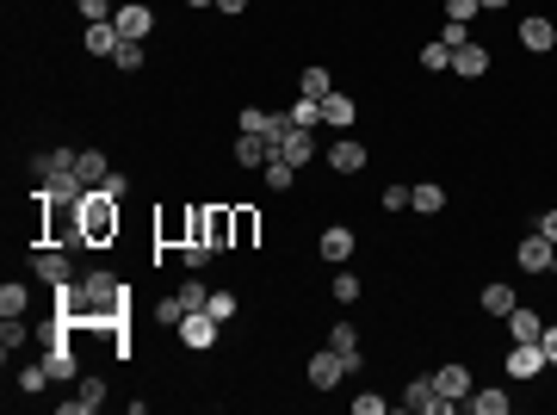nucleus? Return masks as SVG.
<instances>
[{
  "mask_svg": "<svg viewBox=\"0 0 557 415\" xmlns=\"http://www.w3.org/2000/svg\"><path fill=\"white\" fill-rule=\"evenodd\" d=\"M81 236H87V248H106V242L118 236V199H112V192L93 186V192L81 199Z\"/></svg>",
  "mask_w": 557,
  "mask_h": 415,
  "instance_id": "f257e3e1",
  "label": "nucleus"
},
{
  "mask_svg": "<svg viewBox=\"0 0 557 415\" xmlns=\"http://www.w3.org/2000/svg\"><path fill=\"white\" fill-rule=\"evenodd\" d=\"M44 366H50V378H56V385H69V378H75V347H69V322H62V316H56V329H50Z\"/></svg>",
  "mask_w": 557,
  "mask_h": 415,
  "instance_id": "f03ea898",
  "label": "nucleus"
},
{
  "mask_svg": "<svg viewBox=\"0 0 557 415\" xmlns=\"http://www.w3.org/2000/svg\"><path fill=\"white\" fill-rule=\"evenodd\" d=\"M205 242H211L217 255L236 248V211H230V205H211V211H205Z\"/></svg>",
  "mask_w": 557,
  "mask_h": 415,
  "instance_id": "7ed1b4c3",
  "label": "nucleus"
},
{
  "mask_svg": "<svg viewBox=\"0 0 557 415\" xmlns=\"http://www.w3.org/2000/svg\"><path fill=\"white\" fill-rule=\"evenodd\" d=\"M180 341L186 347H217V316L211 310H186L180 316Z\"/></svg>",
  "mask_w": 557,
  "mask_h": 415,
  "instance_id": "20e7f679",
  "label": "nucleus"
},
{
  "mask_svg": "<svg viewBox=\"0 0 557 415\" xmlns=\"http://www.w3.org/2000/svg\"><path fill=\"white\" fill-rule=\"evenodd\" d=\"M545 372V347L539 341H514L508 347V378H539Z\"/></svg>",
  "mask_w": 557,
  "mask_h": 415,
  "instance_id": "39448f33",
  "label": "nucleus"
},
{
  "mask_svg": "<svg viewBox=\"0 0 557 415\" xmlns=\"http://www.w3.org/2000/svg\"><path fill=\"white\" fill-rule=\"evenodd\" d=\"M341 378H347V360H341L335 347H322V354H310V385H316V391H335Z\"/></svg>",
  "mask_w": 557,
  "mask_h": 415,
  "instance_id": "423d86ee",
  "label": "nucleus"
},
{
  "mask_svg": "<svg viewBox=\"0 0 557 415\" xmlns=\"http://www.w3.org/2000/svg\"><path fill=\"white\" fill-rule=\"evenodd\" d=\"M514 261H521V273H552L557 242H545V236H527V242L514 248Z\"/></svg>",
  "mask_w": 557,
  "mask_h": 415,
  "instance_id": "0eeeda50",
  "label": "nucleus"
},
{
  "mask_svg": "<svg viewBox=\"0 0 557 415\" xmlns=\"http://www.w3.org/2000/svg\"><path fill=\"white\" fill-rule=\"evenodd\" d=\"M112 25H118V37H131V44H142V37L155 31V12L131 0V6H118V12H112Z\"/></svg>",
  "mask_w": 557,
  "mask_h": 415,
  "instance_id": "6e6552de",
  "label": "nucleus"
},
{
  "mask_svg": "<svg viewBox=\"0 0 557 415\" xmlns=\"http://www.w3.org/2000/svg\"><path fill=\"white\" fill-rule=\"evenodd\" d=\"M75 155H81V149H50V155H37V180H44V186L75 180Z\"/></svg>",
  "mask_w": 557,
  "mask_h": 415,
  "instance_id": "1a4fd4ad",
  "label": "nucleus"
},
{
  "mask_svg": "<svg viewBox=\"0 0 557 415\" xmlns=\"http://www.w3.org/2000/svg\"><path fill=\"white\" fill-rule=\"evenodd\" d=\"M31 273L44 279V285H69V279H75V267H69V255H56V248H37Z\"/></svg>",
  "mask_w": 557,
  "mask_h": 415,
  "instance_id": "9d476101",
  "label": "nucleus"
},
{
  "mask_svg": "<svg viewBox=\"0 0 557 415\" xmlns=\"http://www.w3.org/2000/svg\"><path fill=\"white\" fill-rule=\"evenodd\" d=\"M106 174H112V161H106L100 149H81V155H75V180H81L87 192H93V186H106Z\"/></svg>",
  "mask_w": 557,
  "mask_h": 415,
  "instance_id": "9b49d317",
  "label": "nucleus"
},
{
  "mask_svg": "<svg viewBox=\"0 0 557 415\" xmlns=\"http://www.w3.org/2000/svg\"><path fill=\"white\" fill-rule=\"evenodd\" d=\"M273 155H278V161H291V167H303V161L316 155V142H310V131H297V125H291V131L278 137V149H273Z\"/></svg>",
  "mask_w": 557,
  "mask_h": 415,
  "instance_id": "f8f14e48",
  "label": "nucleus"
},
{
  "mask_svg": "<svg viewBox=\"0 0 557 415\" xmlns=\"http://www.w3.org/2000/svg\"><path fill=\"white\" fill-rule=\"evenodd\" d=\"M452 69H458L464 81L489 75V44H464V50H452Z\"/></svg>",
  "mask_w": 557,
  "mask_h": 415,
  "instance_id": "ddd939ff",
  "label": "nucleus"
},
{
  "mask_svg": "<svg viewBox=\"0 0 557 415\" xmlns=\"http://www.w3.org/2000/svg\"><path fill=\"white\" fill-rule=\"evenodd\" d=\"M353 248H359V242H353L347 224H328V230H322V261H353Z\"/></svg>",
  "mask_w": 557,
  "mask_h": 415,
  "instance_id": "4468645a",
  "label": "nucleus"
},
{
  "mask_svg": "<svg viewBox=\"0 0 557 415\" xmlns=\"http://www.w3.org/2000/svg\"><path fill=\"white\" fill-rule=\"evenodd\" d=\"M508 335H514V341H539V335H545V316L527 310V304H514V310H508Z\"/></svg>",
  "mask_w": 557,
  "mask_h": 415,
  "instance_id": "2eb2a0df",
  "label": "nucleus"
},
{
  "mask_svg": "<svg viewBox=\"0 0 557 415\" xmlns=\"http://www.w3.org/2000/svg\"><path fill=\"white\" fill-rule=\"evenodd\" d=\"M433 391L452 397V403H464V397H471V372H464V366H440V372H433Z\"/></svg>",
  "mask_w": 557,
  "mask_h": 415,
  "instance_id": "dca6fc26",
  "label": "nucleus"
},
{
  "mask_svg": "<svg viewBox=\"0 0 557 415\" xmlns=\"http://www.w3.org/2000/svg\"><path fill=\"white\" fill-rule=\"evenodd\" d=\"M100 403H106V385H100V378H81V391L62 397V410H69V415H93Z\"/></svg>",
  "mask_w": 557,
  "mask_h": 415,
  "instance_id": "f3484780",
  "label": "nucleus"
},
{
  "mask_svg": "<svg viewBox=\"0 0 557 415\" xmlns=\"http://www.w3.org/2000/svg\"><path fill=\"white\" fill-rule=\"evenodd\" d=\"M267 161H273V142L267 137H248V131L236 137V167H267Z\"/></svg>",
  "mask_w": 557,
  "mask_h": 415,
  "instance_id": "a211bd4d",
  "label": "nucleus"
},
{
  "mask_svg": "<svg viewBox=\"0 0 557 415\" xmlns=\"http://www.w3.org/2000/svg\"><path fill=\"white\" fill-rule=\"evenodd\" d=\"M521 44L527 50H557V25L552 19H521Z\"/></svg>",
  "mask_w": 557,
  "mask_h": 415,
  "instance_id": "6ab92c4d",
  "label": "nucleus"
},
{
  "mask_svg": "<svg viewBox=\"0 0 557 415\" xmlns=\"http://www.w3.org/2000/svg\"><path fill=\"white\" fill-rule=\"evenodd\" d=\"M353 118H359V106H353L347 94H328V100H322V125H335V131H347Z\"/></svg>",
  "mask_w": 557,
  "mask_h": 415,
  "instance_id": "aec40b11",
  "label": "nucleus"
},
{
  "mask_svg": "<svg viewBox=\"0 0 557 415\" xmlns=\"http://www.w3.org/2000/svg\"><path fill=\"white\" fill-rule=\"evenodd\" d=\"M328 167H335V174H359V167H366V149H359L353 137L335 142V149H328Z\"/></svg>",
  "mask_w": 557,
  "mask_h": 415,
  "instance_id": "412c9836",
  "label": "nucleus"
},
{
  "mask_svg": "<svg viewBox=\"0 0 557 415\" xmlns=\"http://www.w3.org/2000/svg\"><path fill=\"white\" fill-rule=\"evenodd\" d=\"M118 44H125V37H118V25H112V19H100V25H87V50H93V56H112Z\"/></svg>",
  "mask_w": 557,
  "mask_h": 415,
  "instance_id": "4be33fe9",
  "label": "nucleus"
},
{
  "mask_svg": "<svg viewBox=\"0 0 557 415\" xmlns=\"http://www.w3.org/2000/svg\"><path fill=\"white\" fill-rule=\"evenodd\" d=\"M440 205H446V192H440L433 180H421V186H409V211H421V217H433Z\"/></svg>",
  "mask_w": 557,
  "mask_h": 415,
  "instance_id": "5701e85b",
  "label": "nucleus"
},
{
  "mask_svg": "<svg viewBox=\"0 0 557 415\" xmlns=\"http://www.w3.org/2000/svg\"><path fill=\"white\" fill-rule=\"evenodd\" d=\"M328 347H335V354H341V360H347V372H359V335H353V329H347V322H341V329H335V335H328Z\"/></svg>",
  "mask_w": 557,
  "mask_h": 415,
  "instance_id": "b1692460",
  "label": "nucleus"
},
{
  "mask_svg": "<svg viewBox=\"0 0 557 415\" xmlns=\"http://www.w3.org/2000/svg\"><path fill=\"white\" fill-rule=\"evenodd\" d=\"M464 403H471L477 415H508V391H471Z\"/></svg>",
  "mask_w": 557,
  "mask_h": 415,
  "instance_id": "393cba45",
  "label": "nucleus"
},
{
  "mask_svg": "<svg viewBox=\"0 0 557 415\" xmlns=\"http://www.w3.org/2000/svg\"><path fill=\"white\" fill-rule=\"evenodd\" d=\"M285 118H291L297 131H316V125H322V100H297V106H291Z\"/></svg>",
  "mask_w": 557,
  "mask_h": 415,
  "instance_id": "a878e982",
  "label": "nucleus"
},
{
  "mask_svg": "<svg viewBox=\"0 0 557 415\" xmlns=\"http://www.w3.org/2000/svg\"><path fill=\"white\" fill-rule=\"evenodd\" d=\"M261 236V211H248V205H236V248H248Z\"/></svg>",
  "mask_w": 557,
  "mask_h": 415,
  "instance_id": "bb28decb",
  "label": "nucleus"
},
{
  "mask_svg": "<svg viewBox=\"0 0 557 415\" xmlns=\"http://www.w3.org/2000/svg\"><path fill=\"white\" fill-rule=\"evenodd\" d=\"M514 304H521V297H514L508 285H483V310H489V316H508Z\"/></svg>",
  "mask_w": 557,
  "mask_h": 415,
  "instance_id": "cd10ccee",
  "label": "nucleus"
},
{
  "mask_svg": "<svg viewBox=\"0 0 557 415\" xmlns=\"http://www.w3.org/2000/svg\"><path fill=\"white\" fill-rule=\"evenodd\" d=\"M261 174H267V186H273V192H291V180H297V167H291V161H267V167H261Z\"/></svg>",
  "mask_w": 557,
  "mask_h": 415,
  "instance_id": "c85d7f7f",
  "label": "nucleus"
},
{
  "mask_svg": "<svg viewBox=\"0 0 557 415\" xmlns=\"http://www.w3.org/2000/svg\"><path fill=\"white\" fill-rule=\"evenodd\" d=\"M328 94H335L328 69H303V100H328Z\"/></svg>",
  "mask_w": 557,
  "mask_h": 415,
  "instance_id": "c756f323",
  "label": "nucleus"
},
{
  "mask_svg": "<svg viewBox=\"0 0 557 415\" xmlns=\"http://www.w3.org/2000/svg\"><path fill=\"white\" fill-rule=\"evenodd\" d=\"M0 316H25V285H19V279L0 285Z\"/></svg>",
  "mask_w": 557,
  "mask_h": 415,
  "instance_id": "7c9ffc66",
  "label": "nucleus"
},
{
  "mask_svg": "<svg viewBox=\"0 0 557 415\" xmlns=\"http://www.w3.org/2000/svg\"><path fill=\"white\" fill-rule=\"evenodd\" d=\"M112 62H118L125 75H137V69H142V44H131V37H125V44L112 50Z\"/></svg>",
  "mask_w": 557,
  "mask_h": 415,
  "instance_id": "2f4dec72",
  "label": "nucleus"
},
{
  "mask_svg": "<svg viewBox=\"0 0 557 415\" xmlns=\"http://www.w3.org/2000/svg\"><path fill=\"white\" fill-rule=\"evenodd\" d=\"M242 131H248V137H267V131H273V112L248 106V112H242Z\"/></svg>",
  "mask_w": 557,
  "mask_h": 415,
  "instance_id": "473e14b6",
  "label": "nucleus"
},
{
  "mask_svg": "<svg viewBox=\"0 0 557 415\" xmlns=\"http://www.w3.org/2000/svg\"><path fill=\"white\" fill-rule=\"evenodd\" d=\"M421 69H433V75L452 69V50H446V44H427V50H421Z\"/></svg>",
  "mask_w": 557,
  "mask_h": 415,
  "instance_id": "72a5a7b5",
  "label": "nucleus"
},
{
  "mask_svg": "<svg viewBox=\"0 0 557 415\" xmlns=\"http://www.w3.org/2000/svg\"><path fill=\"white\" fill-rule=\"evenodd\" d=\"M205 310H211L217 322H230V316H236V297H230V291H211V297H205Z\"/></svg>",
  "mask_w": 557,
  "mask_h": 415,
  "instance_id": "f704fd0d",
  "label": "nucleus"
},
{
  "mask_svg": "<svg viewBox=\"0 0 557 415\" xmlns=\"http://www.w3.org/2000/svg\"><path fill=\"white\" fill-rule=\"evenodd\" d=\"M180 316H186V304H180V297H161V304H155V322H167V329H180Z\"/></svg>",
  "mask_w": 557,
  "mask_h": 415,
  "instance_id": "c9c22d12",
  "label": "nucleus"
},
{
  "mask_svg": "<svg viewBox=\"0 0 557 415\" xmlns=\"http://www.w3.org/2000/svg\"><path fill=\"white\" fill-rule=\"evenodd\" d=\"M44 385H50V366H44V360H37V366H25V372H19V391H44Z\"/></svg>",
  "mask_w": 557,
  "mask_h": 415,
  "instance_id": "e433bc0d",
  "label": "nucleus"
},
{
  "mask_svg": "<svg viewBox=\"0 0 557 415\" xmlns=\"http://www.w3.org/2000/svg\"><path fill=\"white\" fill-rule=\"evenodd\" d=\"M440 44H446V50H464V44H471V31H464L458 19H446V31H440Z\"/></svg>",
  "mask_w": 557,
  "mask_h": 415,
  "instance_id": "4c0bfd02",
  "label": "nucleus"
},
{
  "mask_svg": "<svg viewBox=\"0 0 557 415\" xmlns=\"http://www.w3.org/2000/svg\"><path fill=\"white\" fill-rule=\"evenodd\" d=\"M205 297H211V291H205L198 279H186V285H180V304H186V310H205Z\"/></svg>",
  "mask_w": 557,
  "mask_h": 415,
  "instance_id": "58836bf2",
  "label": "nucleus"
},
{
  "mask_svg": "<svg viewBox=\"0 0 557 415\" xmlns=\"http://www.w3.org/2000/svg\"><path fill=\"white\" fill-rule=\"evenodd\" d=\"M75 6H81V19H87V25H100V19H112V0H75Z\"/></svg>",
  "mask_w": 557,
  "mask_h": 415,
  "instance_id": "ea45409f",
  "label": "nucleus"
},
{
  "mask_svg": "<svg viewBox=\"0 0 557 415\" xmlns=\"http://www.w3.org/2000/svg\"><path fill=\"white\" fill-rule=\"evenodd\" d=\"M335 304H359V279H353V273L335 279Z\"/></svg>",
  "mask_w": 557,
  "mask_h": 415,
  "instance_id": "a19ab883",
  "label": "nucleus"
},
{
  "mask_svg": "<svg viewBox=\"0 0 557 415\" xmlns=\"http://www.w3.org/2000/svg\"><path fill=\"white\" fill-rule=\"evenodd\" d=\"M446 19H458V25H471V19H477V0H446Z\"/></svg>",
  "mask_w": 557,
  "mask_h": 415,
  "instance_id": "79ce46f5",
  "label": "nucleus"
},
{
  "mask_svg": "<svg viewBox=\"0 0 557 415\" xmlns=\"http://www.w3.org/2000/svg\"><path fill=\"white\" fill-rule=\"evenodd\" d=\"M378 205H384V211H409V186H391Z\"/></svg>",
  "mask_w": 557,
  "mask_h": 415,
  "instance_id": "37998d69",
  "label": "nucleus"
},
{
  "mask_svg": "<svg viewBox=\"0 0 557 415\" xmlns=\"http://www.w3.org/2000/svg\"><path fill=\"white\" fill-rule=\"evenodd\" d=\"M180 255H186V267H205V261H211V255H217V248H205V242H186V248H180Z\"/></svg>",
  "mask_w": 557,
  "mask_h": 415,
  "instance_id": "c03bdc74",
  "label": "nucleus"
},
{
  "mask_svg": "<svg viewBox=\"0 0 557 415\" xmlns=\"http://www.w3.org/2000/svg\"><path fill=\"white\" fill-rule=\"evenodd\" d=\"M539 347H545V366H557V322H545V335H539Z\"/></svg>",
  "mask_w": 557,
  "mask_h": 415,
  "instance_id": "a18cd8bd",
  "label": "nucleus"
},
{
  "mask_svg": "<svg viewBox=\"0 0 557 415\" xmlns=\"http://www.w3.org/2000/svg\"><path fill=\"white\" fill-rule=\"evenodd\" d=\"M539 236H545V242H557V211H545V217H539Z\"/></svg>",
  "mask_w": 557,
  "mask_h": 415,
  "instance_id": "49530a36",
  "label": "nucleus"
},
{
  "mask_svg": "<svg viewBox=\"0 0 557 415\" xmlns=\"http://www.w3.org/2000/svg\"><path fill=\"white\" fill-rule=\"evenodd\" d=\"M242 6H248V0H217V12H242Z\"/></svg>",
  "mask_w": 557,
  "mask_h": 415,
  "instance_id": "de8ad7c7",
  "label": "nucleus"
},
{
  "mask_svg": "<svg viewBox=\"0 0 557 415\" xmlns=\"http://www.w3.org/2000/svg\"><path fill=\"white\" fill-rule=\"evenodd\" d=\"M186 6H217V0H186Z\"/></svg>",
  "mask_w": 557,
  "mask_h": 415,
  "instance_id": "09e8293b",
  "label": "nucleus"
},
{
  "mask_svg": "<svg viewBox=\"0 0 557 415\" xmlns=\"http://www.w3.org/2000/svg\"><path fill=\"white\" fill-rule=\"evenodd\" d=\"M477 6H508V0H477Z\"/></svg>",
  "mask_w": 557,
  "mask_h": 415,
  "instance_id": "8fccbe9b",
  "label": "nucleus"
},
{
  "mask_svg": "<svg viewBox=\"0 0 557 415\" xmlns=\"http://www.w3.org/2000/svg\"><path fill=\"white\" fill-rule=\"evenodd\" d=\"M552 267H557V261H552Z\"/></svg>",
  "mask_w": 557,
  "mask_h": 415,
  "instance_id": "3c124183",
  "label": "nucleus"
}]
</instances>
